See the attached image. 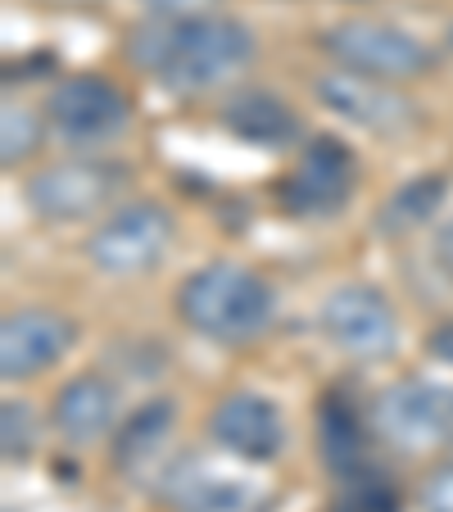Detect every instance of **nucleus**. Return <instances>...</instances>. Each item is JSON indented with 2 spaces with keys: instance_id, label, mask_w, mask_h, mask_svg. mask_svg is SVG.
Masks as SVG:
<instances>
[{
  "instance_id": "f257e3e1",
  "label": "nucleus",
  "mask_w": 453,
  "mask_h": 512,
  "mask_svg": "<svg viewBox=\"0 0 453 512\" xmlns=\"http://www.w3.org/2000/svg\"><path fill=\"white\" fill-rule=\"evenodd\" d=\"M127 59L159 87L200 96L254 64V32L241 19L204 14V19H150L127 37Z\"/></svg>"
},
{
  "instance_id": "f03ea898",
  "label": "nucleus",
  "mask_w": 453,
  "mask_h": 512,
  "mask_svg": "<svg viewBox=\"0 0 453 512\" xmlns=\"http://www.w3.org/2000/svg\"><path fill=\"white\" fill-rule=\"evenodd\" d=\"M177 318L213 345H250L277 318L268 277L245 263H204L177 286Z\"/></svg>"
},
{
  "instance_id": "7ed1b4c3",
  "label": "nucleus",
  "mask_w": 453,
  "mask_h": 512,
  "mask_svg": "<svg viewBox=\"0 0 453 512\" xmlns=\"http://www.w3.org/2000/svg\"><path fill=\"white\" fill-rule=\"evenodd\" d=\"M173 245H177L173 209H164L159 200H132L118 204L114 213H105L91 227L82 254L105 277H145L173 254Z\"/></svg>"
},
{
  "instance_id": "20e7f679",
  "label": "nucleus",
  "mask_w": 453,
  "mask_h": 512,
  "mask_svg": "<svg viewBox=\"0 0 453 512\" xmlns=\"http://www.w3.org/2000/svg\"><path fill=\"white\" fill-rule=\"evenodd\" d=\"M322 50L336 68H349V73H363L376 82H395V87L431 73L435 64L422 37L386 19H336L331 28H322Z\"/></svg>"
},
{
  "instance_id": "39448f33",
  "label": "nucleus",
  "mask_w": 453,
  "mask_h": 512,
  "mask_svg": "<svg viewBox=\"0 0 453 512\" xmlns=\"http://www.w3.org/2000/svg\"><path fill=\"white\" fill-rule=\"evenodd\" d=\"M123 182H127L123 164H109V159H59V164H46L28 177L23 200H28V209L41 223H59V227L91 223V218L109 213Z\"/></svg>"
},
{
  "instance_id": "423d86ee",
  "label": "nucleus",
  "mask_w": 453,
  "mask_h": 512,
  "mask_svg": "<svg viewBox=\"0 0 453 512\" xmlns=\"http://www.w3.org/2000/svg\"><path fill=\"white\" fill-rule=\"evenodd\" d=\"M372 431L399 454H440L453 445V386L404 377L372 404Z\"/></svg>"
},
{
  "instance_id": "0eeeda50",
  "label": "nucleus",
  "mask_w": 453,
  "mask_h": 512,
  "mask_svg": "<svg viewBox=\"0 0 453 512\" xmlns=\"http://www.w3.org/2000/svg\"><path fill=\"white\" fill-rule=\"evenodd\" d=\"M41 114L59 141L91 150V145H105L132 127V100L118 82L100 78V73H73V78L55 82Z\"/></svg>"
},
{
  "instance_id": "6e6552de",
  "label": "nucleus",
  "mask_w": 453,
  "mask_h": 512,
  "mask_svg": "<svg viewBox=\"0 0 453 512\" xmlns=\"http://www.w3.org/2000/svg\"><path fill=\"white\" fill-rule=\"evenodd\" d=\"M318 327L349 358H390L399 345V313L376 286H336L318 309Z\"/></svg>"
},
{
  "instance_id": "1a4fd4ad",
  "label": "nucleus",
  "mask_w": 453,
  "mask_h": 512,
  "mask_svg": "<svg viewBox=\"0 0 453 512\" xmlns=\"http://www.w3.org/2000/svg\"><path fill=\"white\" fill-rule=\"evenodd\" d=\"M354 186H358L354 155L336 136H318L313 145H304L295 168L281 177L277 200L295 218H331V213H340L354 200Z\"/></svg>"
},
{
  "instance_id": "9d476101",
  "label": "nucleus",
  "mask_w": 453,
  "mask_h": 512,
  "mask_svg": "<svg viewBox=\"0 0 453 512\" xmlns=\"http://www.w3.org/2000/svg\"><path fill=\"white\" fill-rule=\"evenodd\" d=\"M78 345V322L55 309H14L0 322V377L32 381L64 363L68 349Z\"/></svg>"
},
{
  "instance_id": "9b49d317",
  "label": "nucleus",
  "mask_w": 453,
  "mask_h": 512,
  "mask_svg": "<svg viewBox=\"0 0 453 512\" xmlns=\"http://www.w3.org/2000/svg\"><path fill=\"white\" fill-rule=\"evenodd\" d=\"M318 100L331 114L345 118V123L363 127V132H376V136H399L417 123V105L395 82H376V78H363V73H349V68L322 73Z\"/></svg>"
},
{
  "instance_id": "f8f14e48",
  "label": "nucleus",
  "mask_w": 453,
  "mask_h": 512,
  "mask_svg": "<svg viewBox=\"0 0 453 512\" xmlns=\"http://www.w3.org/2000/svg\"><path fill=\"white\" fill-rule=\"evenodd\" d=\"M209 440L245 463H272L286 449V417L268 395L232 390L209 413Z\"/></svg>"
},
{
  "instance_id": "ddd939ff",
  "label": "nucleus",
  "mask_w": 453,
  "mask_h": 512,
  "mask_svg": "<svg viewBox=\"0 0 453 512\" xmlns=\"http://www.w3.org/2000/svg\"><path fill=\"white\" fill-rule=\"evenodd\" d=\"M164 503L173 512H268V490L245 476H227L204 458H182L164 476Z\"/></svg>"
},
{
  "instance_id": "4468645a",
  "label": "nucleus",
  "mask_w": 453,
  "mask_h": 512,
  "mask_svg": "<svg viewBox=\"0 0 453 512\" xmlns=\"http://www.w3.org/2000/svg\"><path fill=\"white\" fill-rule=\"evenodd\" d=\"M50 426L59 431V440H68L73 449L100 445L109 431L118 426V386L100 372H78L55 390L50 404Z\"/></svg>"
},
{
  "instance_id": "2eb2a0df",
  "label": "nucleus",
  "mask_w": 453,
  "mask_h": 512,
  "mask_svg": "<svg viewBox=\"0 0 453 512\" xmlns=\"http://www.w3.org/2000/svg\"><path fill=\"white\" fill-rule=\"evenodd\" d=\"M222 127L254 150H286L299 141V118L272 91H236L222 105Z\"/></svg>"
},
{
  "instance_id": "dca6fc26",
  "label": "nucleus",
  "mask_w": 453,
  "mask_h": 512,
  "mask_svg": "<svg viewBox=\"0 0 453 512\" xmlns=\"http://www.w3.org/2000/svg\"><path fill=\"white\" fill-rule=\"evenodd\" d=\"M173 426H177V404H173V399H168V395L145 399V404L132 408V413H127V422L118 426V435H114V463L123 467V472H136V467L155 463V458L164 454Z\"/></svg>"
},
{
  "instance_id": "f3484780",
  "label": "nucleus",
  "mask_w": 453,
  "mask_h": 512,
  "mask_svg": "<svg viewBox=\"0 0 453 512\" xmlns=\"http://www.w3.org/2000/svg\"><path fill=\"white\" fill-rule=\"evenodd\" d=\"M444 200V177H413V182H404L395 195H390V204L376 218H381V232H408V227L426 223L435 209H440Z\"/></svg>"
},
{
  "instance_id": "a211bd4d",
  "label": "nucleus",
  "mask_w": 453,
  "mask_h": 512,
  "mask_svg": "<svg viewBox=\"0 0 453 512\" xmlns=\"http://www.w3.org/2000/svg\"><path fill=\"white\" fill-rule=\"evenodd\" d=\"M46 132H50L46 114L19 105V100H5V114H0V159H5V168L37 155V145Z\"/></svg>"
},
{
  "instance_id": "6ab92c4d",
  "label": "nucleus",
  "mask_w": 453,
  "mask_h": 512,
  "mask_svg": "<svg viewBox=\"0 0 453 512\" xmlns=\"http://www.w3.org/2000/svg\"><path fill=\"white\" fill-rule=\"evenodd\" d=\"M37 417L23 399H5L0 404V445H5V463H28L37 449Z\"/></svg>"
},
{
  "instance_id": "aec40b11",
  "label": "nucleus",
  "mask_w": 453,
  "mask_h": 512,
  "mask_svg": "<svg viewBox=\"0 0 453 512\" xmlns=\"http://www.w3.org/2000/svg\"><path fill=\"white\" fill-rule=\"evenodd\" d=\"M336 512H395V499L376 481H354L345 490V499L336 503Z\"/></svg>"
},
{
  "instance_id": "412c9836",
  "label": "nucleus",
  "mask_w": 453,
  "mask_h": 512,
  "mask_svg": "<svg viewBox=\"0 0 453 512\" xmlns=\"http://www.w3.org/2000/svg\"><path fill=\"white\" fill-rule=\"evenodd\" d=\"M222 0H141V10L150 19H204V14H218Z\"/></svg>"
},
{
  "instance_id": "4be33fe9",
  "label": "nucleus",
  "mask_w": 453,
  "mask_h": 512,
  "mask_svg": "<svg viewBox=\"0 0 453 512\" xmlns=\"http://www.w3.org/2000/svg\"><path fill=\"white\" fill-rule=\"evenodd\" d=\"M422 512H453V458L440 463L422 485Z\"/></svg>"
},
{
  "instance_id": "5701e85b",
  "label": "nucleus",
  "mask_w": 453,
  "mask_h": 512,
  "mask_svg": "<svg viewBox=\"0 0 453 512\" xmlns=\"http://www.w3.org/2000/svg\"><path fill=\"white\" fill-rule=\"evenodd\" d=\"M435 263H440V268L453 277V223H444L440 236H435Z\"/></svg>"
},
{
  "instance_id": "b1692460",
  "label": "nucleus",
  "mask_w": 453,
  "mask_h": 512,
  "mask_svg": "<svg viewBox=\"0 0 453 512\" xmlns=\"http://www.w3.org/2000/svg\"><path fill=\"white\" fill-rule=\"evenodd\" d=\"M431 354H435V358H444V363H453V322L435 327V336H431Z\"/></svg>"
},
{
  "instance_id": "393cba45",
  "label": "nucleus",
  "mask_w": 453,
  "mask_h": 512,
  "mask_svg": "<svg viewBox=\"0 0 453 512\" xmlns=\"http://www.w3.org/2000/svg\"><path fill=\"white\" fill-rule=\"evenodd\" d=\"M50 5H87V0H50ZM96 5V0H91Z\"/></svg>"
}]
</instances>
